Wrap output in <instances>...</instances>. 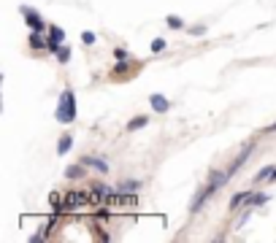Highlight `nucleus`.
Here are the masks:
<instances>
[{
  "label": "nucleus",
  "mask_w": 276,
  "mask_h": 243,
  "mask_svg": "<svg viewBox=\"0 0 276 243\" xmlns=\"http://www.w3.org/2000/svg\"><path fill=\"white\" fill-rule=\"evenodd\" d=\"M54 119L63 122V124H71V122H76V98H73L71 89H63V95H60V103H57V111H54Z\"/></svg>",
  "instance_id": "nucleus-1"
},
{
  "label": "nucleus",
  "mask_w": 276,
  "mask_h": 243,
  "mask_svg": "<svg viewBox=\"0 0 276 243\" xmlns=\"http://www.w3.org/2000/svg\"><path fill=\"white\" fill-rule=\"evenodd\" d=\"M230 181V173L228 170H212V176H209V186H206V195L212 197L214 192H219L225 184Z\"/></svg>",
  "instance_id": "nucleus-2"
},
{
  "label": "nucleus",
  "mask_w": 276,
  "mask_h": 243,
  "mask_svg": "<svg viewBox=\"0 0 276 243\" xmlns=\"http://www.w3.org/2000/svg\"><path fill=\"white\" fill-rule=\"evenodd\" d=\"M22 17H24V22H27L30 30H36V33H43V27H46V24H43V19L38 17V14L33 11L30 6H22Z\"/></svg>",
  "instance_id": "nucleus-3"
},
{
  "label": "nucleus",
  "mask_w": 276,
  "mask_h": 243,
  "mask_svg": "<svg viewBox=\"0 0 276 243\" xmlns=\"http://www.w3.org/2000/svg\"><path fill=\"white\" fill-rule=\"evenodd\" d=\"M63 40H65V33H63V30H60L57 24H49V43H46L49 52H57Z\"/></svg>",
  "instance_id": "nucleus-4"
},
{
  "label": "nucleus",
  "mask_w": 276,
  "mask_h": 243,
  "mask_svg": "<svg viewBox=\"0 0 276 243\" xmlns=\"http://www.w3.org/2000/svg\"><path fill=\"white\" fill-rule=\"evenodd\" d=\"M252 151H255V143H247V146H244V151H241V154L233 160V165L228 168V173H230V176H233V173H238V168H244V162L249 160V154H252Z\"/></svg>",
  "instance_id": "nucleus-5"
},
{
  "label": "nucleus",
  "mask_w": 276,
  "mask_h": 243,
  "mask_svg": "<svg viewBox=\"0 0 276 243\" xmlns=\"http://www.w3.org/2000/svg\"><path fill=\"white\" fill-rule=\"evenodd\" d=\"M149 105H152V111H157V114H168L170 111V100L165 98V95H152V98H149Z\"/></svg>",
  "instance_id": "nucleus-6"
},
{
  "label": "nucleus",
  "mask_w": 276,
  "mask_h": 243,
  "mask_svg": "<svg viewBox=\"0 0 276 243\" xmlns=\"http://www.w3.org/2000/svg\"><path fill=\"white\" fill-rule=\"evenodd\" d=\"M82 162L87 165V168H95L98 173H103V176L108 173V162H106V160H100V157H82Z\"/></svg>",
  "instance_id": "nucleus-7"
},
{
  "label": "nucleus",
  "mask_w": 276,
  "mask_h": 243,
  "mask_svg": "<svg viewBox=\"0 0 276 243\" xmlns=\"http://www.w3.org/2000/svg\"><path fill=\"white\" fill-rule=\"evenodd\" d=\"M84 173H87V165H84V162H79V165H71V168H65V179H71V181L84 179Z\"/></svg>",
  "instance_id": "nucleus-8"
},
{
  "label": "nucleus",
  "mask_w": 276,
  "mask_h": 243,
  "mask_svg": "<svg viewBox=\"0 0 276 243\" xmlns=\"http://www.w3.org/2000/svg\"><path fill=\"white\" fill-rule=\"evenodd\" d=\"M249 197H252L249 192H238V195L230 197V205H228V208H230V211H238L241 205H244V202H249Z\"/></svg>",
  "instance_id": "nucleus-9"
},
{
  "label": "nucleus",
  "mask_w": 276,
  "mask_h": 243,
  "mask_svg": "<svg viewBox=\"0 0 276 243\" xmlns=\"http://www.w3.org/2000/svg\"><path fill=\"white\" fill-rule=\"evenodd\" d=\"M141 189V181H133V179H125V181H119L117 184V192H125V195H130V192H138Z\"/></svg>",
  "instance_id": "nucleus-10"
},
{
  "label": "nucleus",
  "mask_w": 276,
  "mask_h": 243,
  "mask_svg": "<svg viewBox=\"0 0 276 243\" xmlns=\"http://www.w3.org/2000/svg\"><path fill=\"white\" fill-rule=\"evenodd\" d=\"M27 43H30V49H46L49 40L43 38L41 33H36V30H33V33H30V40H27Z\"/></svg>",
  "instance_id": "nucleus-11"
},
{
  "label": "nucleus",
  "mask_w": 276,
  "mask_h": 243,
  "mask_svg": "<svg viewBox=\"0 0 276 243\" xmlns=\"http://www.w3.org/2000/svg\"><path fill=\"white\" fill-rule=\"evenodd\" d=\"M71 149H73V138H71V135H63V138H60V143H57V154L65 157Z\"/></svg>",
  "instance_id": "nucleus-12"
},
{
  "label": "nucleus",
  "mask_w": 276,
  "mask_h": 243,
  "mask_svg": "<svg viewBox=\"0 0 276 243\" xmlns=\"http://www.w3.org/2000/svg\"><path fill=\"white\" fill-rule=\"evenodd\" d=\"M147 124H149V116H135V119L127 122V130L133 133V130H141V127H147Z\"/></svg>",
  "instance_id": "nucleus-13"
},
{
  "label": "nucleus",
  "mask_w": 276,
  "mask_h": 243,
  "mask_svg": "<svg viewBox=\"0 0 276 243\" xmlns=\"http://www.w3.org/2000/svg\"><path fill=\"white\" fill-rule=\"evenodd\" d=\"M274 165H265V168L263 170H257V173H255V184H260V181H268L271 179V176H274Z\"/></svg>",
  "instance_id": "nucleus-14"
},
{
  "label": "nucleus",
  "mask_w": 276,
  "mask_h": 243,
  "mask_svg": "<svg viewBox=\"0 0 276 243\" xmlns=\"http://www.w3.org/2000/svg\"><path fill=\"white\" fill-rule=\"evenodd\" d=\"M265 202H268V195H263V192H260V195L249 197V208H260V205H265Z\"/></svg>",
  "instance_id": "nucleus-15"
},
{
  "label": "nucleus",
  "mask_w": 276,
  "mask_h": 243,
  "mask_svg": "<svg viewBox=\"0 0 276 243\" xmlns=\"http://www.w3.org/2000/svg\"><path fill=\"white\" fill-rule=\"evenodd\" d=\"M54 54H57V60H60V62H68V60H71V49H68V46H60Z\"/></svg>",
  "instance_id": "nucleus-16"
},
{
  "label": "nucleus",
  "mask_w": 276,
  "mask_h": 243,
  "mask_svg": "<svg viewBox=\"0 0 276 243\" xmlns=\"http://www.w3.org/2000/svg\"><path fill=\"white\" fill-rule=\"evenodd\" d=\"M165 24H168V27H173V30H182L184 27V22L179 17H168V19H165Z\"/></svg>",
  "instance_id": "nucleus-17"
},
{
  "label": "nucleus",
  "mask_w": 276,
  "mask_h": 243,
  "mask_svg": "<svg viewBox=\"0 0 276 243\" xmlns=\"http://www.w3.org/2000/svg\"><path fill=\"white\" fill-rule=\"evenodd\" d=\"M163 49H165V40H163V38H154V40H152V52L157 54V52H163Z\"/></svg>",
  "instance_id": "nucleus-18"
},
{
  "label": "nucleus",
  "mask_w": 276,
  "mask_h": 243,
  "mask_svg": "<svg viewBox=\"0 0 276 243\" xmlns=\"http://www.w3.org/2000/svg\"><path fill=\"white\" fill-rule=\"evenodd\" d=\"M82 43L84 46H92L95 43V33H82Z\"/></svg>",
  "instance_id": "nucleus-19"
},
{
  "label": "nucleus",
  "mask_w": 276,
  "mask_h": 243,
  "mask_svg": "<svg viewBox=\"0 0 276 243\" xmlns=\"http://www.w3.org/2000/svg\"><path fill=\"white\" fill-rule=\"evenodd\" d=\"M190 33H192V35H206V27H203V24H192Z\"/></svg>",
  "instance_id": "nucleus-20"
},
{
  "label": "nucleus",
  "mask_w": 276,
  "mask_h": 243,
  "mask_svg": "<svg viewBox=\"0 0 276 243\" xmlns=\"http://www.w3.org/2000/svg\"><path fill=\"white\" fill-rule=\"evenodd\" d=\"M114 57H117V60H127V57H130V54H127V52H125V49H114Z\"/></svg>",
  "instance_id": "nucleus-21"
},
{
  "label": "nucleus",
  "mask_w": 276,
  "mask_h": 243,
  "mask_svg": "<svg viewBox=\"0 0 276 243\" xmlns=\"http://www.w3.org/2000/svg\"><path fill=\"white\" fill-rule=\"evenodd\" d=\"M268 130H271V133H276V124H271V127H268Z\"/></svg>",
  "instance_id": "nucleus-22"
},
{
  "label": "nucleus",
  "mask_w": 276,
  "mask_h": 243,
  "mask_svg": "<svg viewBox=\"0 0 276 243\" xmlns=\"http://www.w3.org/2000/svg\"><path fill=\"white\" fill-rule=\"evenodd\" d=\"M271 181H276V170H274V176H271Z\"/></svg>",
  "instance_id": "nucleus-23"
}]
</instances>
